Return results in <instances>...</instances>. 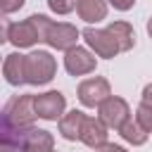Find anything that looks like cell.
Returning a JSON list of instances; mask_svg holds the SVG:
<instances>
[{"label": "cell", "mask_w": 152, "mask_h": 152, "mask_svg": "<svg viewBox=\"0 0 152 152\" xmlns=\"http://www.w3.org/2000/svg\"><path fill=\"white\" fill-rule=\"evenodd\" d=\"M38 19V26H40V43H48L50 48L55 50H71L76 48L78 38H81V31L74 26V24H66V21H55L45 14H36Z\"/></svg>", "instance_id": "6da1fadb"}, {"label": "cell", "mask_w": 152, "mask_h": 152, "mask_svg": "<svg viewBox=\"0 0 152 152\" xmlns=\"http://www.w3.org/2000/svg\"><path fill=\"white\" fill-rule=\"evenodd\" d=\"M24 71L28 86H45L57 74V62L48 50H33L24 57Z\"/></svg>", "instance_id": "7a4b0ae2"}, {"label": "cell", "mask_w": 152, "mask_h": 152, "mask_svg": "<svg viewBox=\"0 0 152 152\" xmlns=\"http://www.w3.org/2000/svg\"><path fill=\"white\" fill-rule=\"evenodd\" d=\"M5 40L12 43L14 48H31L40 43V26L36 14H31L24 21H10L5 28Z\"/></svg>", "instance_id": "3957f363"}, {"label": "cell", "mask_w": 152, "mask_h": 152, "mask_svg": "<svg viewBox=\"0 0 152 152\" xmlns=\"http://www.w3.org/2000/svg\"><path fill=\"white\" fill-rule=\"evenodd\" d=\"M81 36H83L86 45H88L97 57H102V59H112V57H116V55L121 52L114 33H112L109 28H93V26H88V28L81 31Z\"/></svg>", "instance_id": "277c9868"}, {"label": "cell", "mask_w": 152, "mask_h": 152, "mask_svg": "<svg viewBox=\"0 0 152 152\" xmlns=\"http://www.w3.org/2000/svg\"><path fill=\"white\" fill-rule=\"evenodd\" d=\"M107 97H112V86L104 76H90L78 83V102L83 107H100Z\"/></svg>", "instance_id": "5b68a950"}, {"label": "cell", "mask_w": 152, "mask_h": 152, "mask_svg": "<svg viewBox=\"0 0 152 152\" xmlns=\"http://www.w3.org/2000/svg\"><path fill=\"white\" fill-rule=\"evenodd\" d=\"M33 109L36 116L43 121H59L66 112V97L59 90H48L40 95H33Z\"/></svg>", "instance_id": "8992f818"}, {"label": "cell", "mask_w": 152, "mask_h": 152, "mask_svg": "<svg viewBox=\"0 0 152 152\" xmlns=\"http://www.w3.org/2000/svg\"><path fill=\"white\" fill-rule=\"evenodd\" d=\"M97 119H100L107 128L119 131V128L131 119V107H128V102H126L124 97L112 95V97H107V100L97 107Z\"/></svg>", "instance_id": "52a82bcc"}, {"label": "cell", "mask_w": 152, "mask_h": 152, "mask_svg": "<svg viewBox=\"0 0 152 152\" xmlns=\"http://www.w3.org/2000/svg\"><path fill=\"white\" fill-rule=\"evenodd\" d=\"M97 66V59H95V52H90L88 48H71L64 52V69L71 74V76H86V74H93Z\"/></svg>", "instance_id": "ba28073f"}, {"label": "cell", "mask_w": 152, "mask_h": 152, "mask_svg": "<svg viewBox=\"0 0 152 152\" xmlns=\"http://www.w3.org/2000/svg\"><path fill=\"white\" fill-rule=\"evenodd\" d=\"M19 150L21 152H55V138L45 128H26L19 138Z\"/></svg>", "instance_id": "9c48e42d"}, {"label": "cell", "mask_w": 152, "mask_h": 152, "mask_svg": "<svg viewBox=\"0 0 152 152\" xmlns=\"http://www.w3.org/2000/svg\"><path fill=\"white\" fill-rule=\"evenodd\" d=\"M107 126L100 121V119H93V116H88L86 119V124H83V133H81V142L83 145H88L90 150H100V147H104V145H109L107 142Z\"/></svg>", "instance_id": "30bf717a"}, {"label": "cell", "mask_w": 152, "mask_h": 152, "mask_svg": "<svg viewBox=\"0 0 152 152\" xmlns=\"http://www.w3.org/2000/svg\"><path fill=\"white\" fill-rule=\"evenodd\" d=\"M86 119H88V114H83L81 109H71V112H66V114L59 119V135H62L64 140H69V142L81 140Z\"/></svg>", "instance_id": "8fae6325"}, {"label": "cell", "mask_w": 152, "mask_h": 152, "mask_svg": "<svg viewBox=\"0 0 152 152\" xmlns=\"http://www.w3.org/2000/svg\"><path fill=\"white\" fill-rule=\"evenodd\" d=\"M24 57L19 52H10L2 62V76L10 86H24L26 83V71H24Z\"/></svg>", "instance_id": "7c38bea8"}, {"label": "cell", "mask_w": 152, "mask_h": 152, "mask_svg": "<svg viewBox=\"0 0 152 152\" xmlns=\"http://www.w3.org/2000/svg\"><path fill=\"white\" fill-rule=\"evenodd\" d=\"M109 2L107 0H76V12L86 24H97L107 19Z\"/></svg>", "instance_id": "4fadbf2b"}, {"label": "cell", "mask_w": 152, "mask_h": 152, "mask_svg": "<svg viewBox=\"0 0 152 152\" xmlns=\"http://www.w3.org/2000/svg\"><path fill=\"white\" fill-rule=\"evenodd\" d=\"M119 135L126 140V142H131L133 147H140V145H145L147 142V138H150V133L135 121V116H131L121 128H119Z\"/></svg>", "instance_id": "5bb4252c"}, {"label": "cell", "mask_w": 152, "mask_h": 152, "mask_svg": "<svg viewBox=\"0 0 152 152\" xmlns=\"http://www.w3.org/2000/svg\"><path fill=\"white\" fill-rule=\"evenodd\" d=\"M107 28L114 33L121 52H128V50L135 45V31H133V26H131L128 21H114V24H109Z\"/></svg>", "instance_id": "9a60e30c"}, {"label": "cell", "mask_w": 152, "mask_h": 152, "mask_svg": "<svg viewBox=\"0 0 152 152\" xmlns=\"http://www.w3.org/2000/svg\"><path fill=\"white\" fill-rule=\"evenodd\" d=\"M135 121L152 135V107H150V104H145V102L138 104V109H135Z\"/></svg>", "instance_id": "2e32d148"}, {"label": "cell", "mask_w": 152, "mask_h": 152, "mask_svg": "<svg viewBox=\"0 0 152 152\" xmlns=\"http://www.w3.org/2000/svg\"><path fill=\"white\" fill-rule=\"evenodd\" d=\"M48 7L55 14H69L76 7V0H48Z\"/></svg>", "instance_id": "e0dca14e"}, {"label": "cell", "mask_w": 152, "mask_h": 152, "mask_svg": "<svg viewBox=\"0 0 152 152\" xmlns=\"http://www.w3.org/2000/svg\"><path fill=\"white\" fill-rule=\"evenodd\" d=\"M24 2L26 0H0V10H2V14H12V12L21 10Z\"/></svg>", "instance_id": "ac0fdd59"}, {"label": "cell", "mask_w": 152, "mask_h": 152, "mask_svg": "<svg viewBox=\"0 0 152 152\" xmlns=\"http://www.w3.org/2000/svg\"><path fill=\"white\" fill-rule=\"evenodd\" d=\"M114 10H119V12H128L133 5H135V0H107Z\"/></svg>", "instance_id": "d6986e66"}, {"label": "cell", "mask_w": 152, "mask_h": 152, "mask_svg": "<svg viewBox=\"0 0 152 152\" xmlns=\"http://www.w3.org/2000/svg\"><path fill=\"white\" fill-rule=\"evenodd\" d=\"M140 102H145V104L152 107V83H147V86L142 88V100H140Z\"/></svg>", "instance_id": "ffe728a7"}, {"label": "cell", "mask_w": 152, "mask_h": 152, "mask_svg": "<svg viewBox=\"0 0 152 152\" xmlns=\"http://www.w3.org/2000/svg\"><path fill=\"white\" fill-rule=\"evenodd\" d=\"M95 152H126V147H121V145H104V147H100V150H95Z\"/></svg>", "instance_id": "44dd1931"}, {"label": "cell", "mask_w": 152, "mask_h": 152, "mask_svg": "<svg viewBox=\"0 0 152 152\" xmlns=\"http://www.w3.org/2000/svg\"><path fill=\"white\" fill-rule=\"evenodd\" d=\"M0 152H19V147H14V145H5V142H2Z\"/></svg>", "instance_id": "7402d4cb"}, {"label": "cell", "mask_w": 152, "mask_h": 152, "mask_svg": "<svg viewBox=\"0 0 152 152\" xmlns=\"http://www.w3.org/2000/svg\"><path fill=\"white\" fill-rule=\"evenodd\" d=\"M147 33H150V38H152V17L147 19Z\"/></svg>", "instance_id": "603a6c76"}]
</instances>
